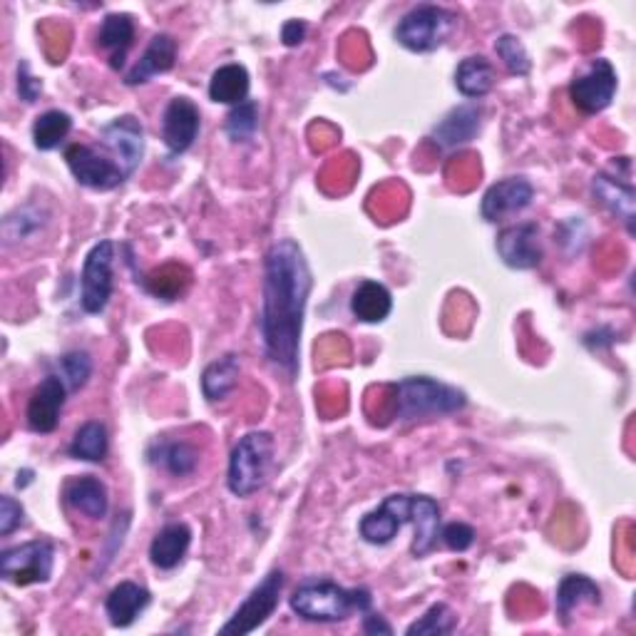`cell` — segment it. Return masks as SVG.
<instances>
[{
    "mask_svg": "<svg viewBox=\"0 0 636 636\" xmlns=\"http://www.w3.org/2000/svg\"><path fill=\"white\" fill-rule=\"evenodd\" d=\"M314 279L304 249L294 239H279L264 261V304H261V341L266 359L288 378L298 373L304 316Z\"/></svg>",
    "mask_w": 636,
    "mask_h": 636,
    "instance_id": "6da1fadb",
    "label": "cell"
},
{
    "mask_svg": "<svg viewBox=\"0 0 636 636\" xmlns=\"http://www.w3.org/2000/svg\"><path fill=\"white\" fill-rule=\"evenodd\" d=\"M292 610L306 622L333 624L345 622L353 612H371L373 597L368 589H345L331 579H306L292 594Z\"/></svg>",
    "mask_w": 636,
    "mask_h": 636,
    "instance_id": "7a4b0ae2",
    "label": "cell"
},
{
    "mask_svg": "<svg viewBox=\"0 0 636 636\" xmlns=\"http://www.w3.org/2000/svg\"><path fill=\"white\" fill-rule=\"evenodd\" d=\"M396 420L410 423V420L451 416L467 406L463 390L445 386L441 381L428 376H410L396 386Z\"/></svg>",
    "mask_w": 636,
    "mask_h": 636,
    "instance_id": "3957f363",
    "label": "cell"
},
{
    "mask_svg": "<svg viewBox=\"0 0 636 636\" xmlns=\"http://www.w3.org/2000/svg\"><path fill=\"white\" fill-rule=\"evenodd\" d=\"M271 465H274V438L266 430H251L234 445L229 457L227 485L237 498H249L264 488Z\"/></svg>",
    "mask_w": 636,
    "mask_h": 636,
    "instance_id": "277c9868",
    "label": "cell"
},
{
    "mask_svg": "<svg viewBox=\"0 0 636 636\" xmlns=\"http://www.w3.org/2000/svg\"><path fill=\"white\" fill-rule=\"evenodd\" d=\"M457 15L441 5H418L396 27V41L410 53H430L451 37Z\"/></svg>",
    "mask_w": 636,
    "mask_h": 636,
    "instance_id": "5b68a950",
    "label": "cell"
},
{
    "mask_svg": "<svg viewBox=\"0 0 636 636\" xmlns=\"http://www.w3.org/2000/svg\"><path fill=\"white\" fill-rule=\"evenodd\" d=\"M55 567V545L50 540H31L23 545L3 549L0 555V577L15 587L50 582Z\"/></svg>",
    "mask_w": 636,
    "mask_h": 636,
    "instance_id": "8992f818",
    "label": "cell"
},
{
    "mask_svg": "<svg viewBox=\"0 0 636 636\" xmlns=\"http://www.w3.org/2000/svg\"><path fill=\"white\" fill-rule=\"evenodd\" d=\"M282 589H284V572L282 569H271V572L261 579V584L251 589L245 604L234 612V616L222 626L219 634L247 636L251 632H257L259 626H264L269 622V616L276 612Z\"/></svg>",
    "mask_w": 636,
    "mask_h": 636,
    "instance_id": "52a82bcc",
    "label": "cell"
},
{
    "mask_svg": "<svg viewBox=\"0 0 636 636\" xmlns=\"http://www.w3.org/2000/svg\"><path fill=\"white\" fill-rule=\"evenodd\" d=\"M112 264H115V245L110 239L90 249L80 276V304L86 314H102L112 296Z\"/></svg>",
    "mask_w": 636,
    "mask_h": 636,
    "instance_id": "ba28073f",
    "label": "cell"
},
{
    "mask_svg": "<svg viewBox=\"0 0 636 636\" xmlns=\"http://www.w3.org/2000/svg\"><path fill=\"white\" fill-rule=\"evenodd\" d=\"M100 143L125 177H133L145 157V127L133 115H123L102 127Z\"/></svg>",
    "mask_w": 636,
    "mask_h": 636,
    "instance_id": "9c48e42d",
    "label": "cell"
},
{
    "mask_svg": "<svg viewBox=\"0 0 636 636\" xmlns=\"http://www.w3.org/2000/svg\"><path fill=\"white\" fill-rule=\"evenodd\" d=\"M616 95V70L610 60L597 58L589 65V70L572 80L569 86V98L575 107L584 115H597L612 105Z\"/></svg>",
    "mask_w": 636,
    "mask_h": 636,
    "instance_id": "30bf717a",
    "label": "cell"
},
{
    "mask_svg": "<svg viewBox=\"0 0 636 636\" xmlns=\"http://www.w3.org/2000/svg\"><path fill=\"white\" fill-rule=\"evenodd\" d=\"M65 162H68L75 180L98 192L115 190V186L127 180L123 170L110 157L95 152L88 145H70L65 149Z\"/></svg>",
    "mask_w": 636,
    "mask_h": 636,
    "instance_id": "8fae6325",
    "label": "cell"
},
{
    "mask_svg": "<svg viewBox=\"0 0 636 636\" xmlns=\"http://www.w3.org/2000/svg\"><path fill=\"white\" fill-rule=\"evenodd\" d=\"M406 525H410V495H388L378 510L361 520L359 532L368 545H388Z\"/></svg>",
    "mask_w": 636,
    "mask_h": 636,
    "instance_id": "7c38bea8",
    "label": "cell"
},
{
    "mask_svg": "<svg viewBox=\"0 0 636 636\" xmlns=\"http://www.w3.org/2000/svg\"><path fill=\"white\" fill-rule=\"evenodd\" d=\"M202 115L200 107L190 98H174L162 115V139L170 155L177 157L186 152L200 135Z\"/></svg>",
    "mask_w": 636,
    "mask_h": 636,
    "instance_id": "4fadbf2b",
    "label": "cell"
},
{
    "mask_svg": "<svg viewBox=\"0 0 636 636\" xmlns=\"http://www.w3.org/2000/svg\"><path fill=\"white\" fill-rule=\"evenodd\" d=\"M65 396H68V386L65 381L58 376H48L41 386L33 390L31 400H27V428L33 433H43L48 435L60 423V413L65 406Z\"/></svg>",
    "mask_w": 636,
    "mask_h": 636,
    "instance_id": "5bb4252c",
    "label": "cell"
},
{
    "mask_svg": "<svg viewBox=\"0 0 636 636\" xmlns=\"http://www.w3.org/2000/svg\"><path fill=\"white\" fill-rule=\"evenodd\" d=\"M532 196H535V186H532L525 177H510V180H502L498 184H492L482 196V217L488 222H500L508 214H518L522 209H527L532 204Z\"/></svg>",
    "mask_w": 636,
    "mask_h": 636,
    "instance_id": "9a60e30c",
    "label": "cell"
},
{
    "mask_svg": "<svg viewBox=\"0 0 636 636\" xmlns=\"http://www.w3.org/2000/svg\"><path fill=\"white\" fill-rule=\"evenodd\" d=\"M498 254L510 269H535L542 261L537 224H518L508 227L498 239Z\"/></svg>",
    "mask_w": 636,
    "mask_h": 636,
    "instance_id": "2e32d148",
    "label": "cell"
},
{
    "mask_svg": "<svg viewBox=\"0 0 636 636\" xmlns=\"http://www.w3.org/2000/svg\"><path fill=\"white\" fill-rule=\"evenodd\" d=\"M480 115L482 110L475 105V102H467L447 112V115L433 127L430 133V143L438 149H457L470 143L480 129Z\"/></svg>",
    "mask_w": 636,
    "mask_h": 636,
    "instance_id": "e0dca14e",
    "label": "cell"
},
{
    "mask_svg": "<svg viewBox=\"0 0 636 636\" xmlns=\"http://www.w3.org/2000/svg\"><path fill=\"white\" fill-rule=\"evenodd\" d=\"M592 192L604 209H610L616 219L626 224L629 234L634 231V207H636V192L632 182L620 180V174L600 172L592 182Z\"/></svg>",
    "mask_w": 636,
    "mask_h": 636,
    "instance_id": "ac0fdd59",
    "label": "cell"
},
{
    "mask_svg": "<svg viewBox=\"0 0 636 636\" xmlns=\"http://www.w3.org/2000/svg\"><path fill=\"white\" fill-rule=\"evenodd\" d=\"M177 60V41L172 35L159 33L149 41L143 58L135 63V68L125 75L127 86H145L155 75L170 72Z\"/></svg>",
    "mask_w": 636,
    "mask_h": 636,
    "instance_id": "d6986e66",
    "label": "cell"
},
{
    "mask_svg": "<svg viewBox=\"0 0 636 636\" xmlns=\"http://www.w3.org/2000/svg\"><path fill=\"white\" fill-rule=\"evenodd\" d=\"M410 525L416 527L413 557H425L441 535V504L428 495H410Z\"/></svg>",
    "mask_w": 636,
    "mask_h": 636,
    "instance_id": "ffe728a7",
    "label": "cell"
},
{
    "mask_svg": "<svg viewBox=\"0 0 636 636\" xmlns=\"http://www.w3.org/2000/svg\"><path fill=\"white\" fill-rule=\"evenodd\" d=\"M149 602H152V594L147 592L143 584L137 582H120L105 600V612L112 626L117 629H127L137 622V616L143 614Z\"/></svg>",
    "mask_w": 636,
    "mask_h": 636,
    "instance_id": "44dd1931",
    "label": "cell"
},
{
    "mask_svg": "<svg viewBox=\"0 0 636 636\" xmlns=\"http://www.w3.org/2000/svg\"><path fill=\"white\" fill-rule=\"evenodd\" d=\"M192 545V530L184 525V522H172L157 532V537L149 545V563L157 569H170L180 567V563L186 555V549Z\"/></svg>",
    "mask_w": 636,
    "mask_h": 636,
    "instance_id": "7402d4cb",
    "label": "cell"
},
{
    "mask_svg": "<svg viewBox=\"0 0 636 636\" xmlns=\"http://www.w3.org/2000/svg\"><path fill=\"white\" fill-rule=\"evenodd\" d=\"M65 502H68L72 510L86 514L88 520H102L110 508L105 482H100L98 477L92 475L75 477V480L65 485Z\"/></svg>",
    "mask_w": 636,
    "mask_h": 636,
    "instance_id": "603a6c76",
    "label": "cell"
},
{
    "mask_svg": "<svg viewBox=\"0 0 636 636\" xmlns=\"http://www.w3.org/2000/svg\"><path fill=\"white\" fill-rule=\"evenodd\" d=\"M135 41V21L127 13H112L102 21L98 45L110 53V65L115 70L125 68L127 50L133 48Z\"/></svg>",
    "mask_w": 636,
    "mask_h": 636,
    "instance_id": "cb8c5ba5",
    "label": "cell"
},
{
    "mask_svg": "<svg viewBox=\"0 0 636 636\" xmlns=\"http://www.w3.org/2000/svg\"><path fill=\"white\" fill-rule=\"evenodd\" d=\"M602 602V589L584 575H567L557 589V614L567 624L584 604L597 606Z\"/></svg>",
    "mask_w": 636,
    "mask_h": 636,
    "instance_id": "d4e9b609",
    "label": "cell"
},
{
    "mask_svg": "<svg viewBox=\"0 0 636 636\" xmlns=\"http://www.w3.org/2000/svg\"><path fill=\"white\" fill-rule=\"evenodd\" d=\"M351 311L363 323H383L393 311V296L381 282H363L353 292Z\"/></svg>",
    "mask_w": 636,
    "mask_h": 636,
    "instance_id": "484cf974",
    "label": "cell"
},
{
    "mask_svg": "<svg viewBox=\"0 0 636 636\" xmlns=\"http://www.w3.org/2000/svg\"><path fill=\"white\" fill-rule=\"evenodd\" d=\"M249 72L245 65L229 63L214 70L209 80V98L222 105H241L249 95Z\"/></svg>",
    "mask_w": 636,
    "mask_h": 636,
    "instance_id": "4316f807",
    "label": "cell"
},
{
    "mask_svg": "<svg viewBox=\"0 0 636 636\" xmlns=\"http://www.w3.org/2000/svg\"><path fill=\"white\" fill-rule=\"evenodd\" d=\"M455 86L461 90V95L467 100H480L488 95L495 86V68L488 58L482 55H470L455 72Z\"/></svg>",
    "mask_w": 636,
    "mask_h": 636,
    "instance_id": "83f0119b",
    "label": "cell"
},
{
    "mask_svg": "<svg viewBox=\"0 0 636 636\" xmlns=\"http://www.w3.org/2000/svg\"><path fill=\"white\" fill-rule=\"evenodd\" d=\"M239 373H241V363H239L237 353H229V355H224V359L209 363V366L204 368V373H202L204 398L212 400V404L227 398L229 393L237 388Z\"/></svg>",
    "mask_w": 636,
    "mask_h": 636,
    "instance_id": "f1b7e54d",
    "label": "cell"
},
{
    "mask_svg": "<svg viewBox=\"0 0 636 636\" xmlns=\"http://www.w3.org/2000/svg\"><path fill=\"white\" fill-rule=\"evenodd\" d=\"M107 447H110L107 428L102 425L100 420H88L86 425L78 428V433H75L68 453L75 457V461L100 463V461H105Z\"/></svg>",
    "mask_w": 636,
    "mask_h": 636,
    "instance_id": "f546056e",
    "label": "cell"
},
{
    "mask_svg": "<svg viewBox=\"0 0 636 636\" xmlns=\"http://www.w3.org/2000/svg\"><path fill=\"white\" fill-rule=\"evenodd\" d=\"M72 117L63 110H48L35 120L33 125V143L41 152H50V149L60 147L63 139L70 135Z\"/></svg>",
    "mask_w": 636,
    "mask_h": 636,
    "instance_id": "4dcf8cb0",
    "label": "cell"
},
{
    "mask_svg": "<svg viewBox=\"0 0 636 636\" xmlns=\"http://www.w3.org/2000/svg\"><path fill=\"white\" fill-rule=\"evenodd\" d=\"M152 463H159L164 470H170L177 477H184L196 470L200 453L190 443H162L157 451V457H152Z\"/></svg>",
    "mask_w": 636,
    "mask_h": 636,
    "instance_id": "1f68e13d",
    "label": "cell"
},
{
    "mask_svg": "<svg viewBox=\"0 0 636 636\" xmlns=\"http://www.w3.org/2000/svg\"><path fill=\"white\" fill-rule=\"evenodd\" d=\"M455 626H457L455 612L445 602H438L430 606L420 620L410 624L406 634L408 636H445V634H453Z\"/></svg>",
    "mask_w": 636,
    "mask_h": 636,
    "instance_id": "d6a6232c",
    "label": "cell"
},
{
    "mask_svg": "<svg viewBox=\"0 0 636 636\" xmlns=\"http://www.w3.org/2000/svg\"><path fill=\"white\" fill-rule=\"evenodd\" d=\"M259 127V105L254 100H245L241 105H234L227 115V135L234 143H247L254 137Z\"/></svg>",
    "mask_w": 636,
    "mask_h": 636,
    "instance_id": "836d02e7",
    "label": "cell"
},
{
    "mask_svg": "<svg viewBox=\"0 0 636 636\" xmlns=\"http://www.w3.org/2000/svg\"><path fill=\"white\" fill-rule=\"evenodd\" d=\"M495 50H498L500 60H502L504 68H508L510 75H518V78H522V75L530 72V68H532L530 55H527L525 45H522L518 35H510V33L500 35L498 43H495Z\"/></svg>",
    "mask_w": 636,
    "mask_h": 636,
    "instance_id": "e575fe53",
    "label": "cell"
},
{
    "mask_svg": "<svg viewBox=\"0 0 636 636\" xmlns=\"http://www.w3.org/2000/svg\"><path fill=\"white\" fill-rule=\"evenodd\" d=\"M60 376L70 390H80L92 376V359L86 351H70L60 359Z\"/></svg>",
    "mask_w": 636,
    "mask_h": 636,
    "instance_id": "d590c367",
    "label": "cell"
},
{
    "mask_svg": "<svg viewBox=\"0 0 636 636\" xmlns=\"http://www.w3.org/2000/svg\"><path fill=\"white\" fill-rule=\"evenodd\" d=\"M37 227H43V219H41V212L33 209V207H25V209H18L15 214H8L5 222H3L5 245H13V241L25 239L27 234H33Z\"/></svg>",
    "mask_w": 636,
    "mask_h": 636,
    "instance_id": "8d00e7d4",
    "label": "cell"
},
{
    "mask_svg": "<svg viewBox=\"0 0 636 636\" xmlns=\"http://www.w3.org/2000/svg\"><path fill=\"white\" fill-rule=\"evenodd\" d=\"M25 522V508L11 495L0 498V535L8 537Z\"/></svg>",
    "mask_w": 636,
    "mask_h": 636,
    "instance_id": "74e56055",
    "label": "cell"
},
{
    "mask_svg": "<svg viewBox=\"0 0 636 636\" xmlns=\"http://www.w3.org/2000/svg\"><path fill=\"white\" fill-rule=\"evenodd\" d=\"M441 537H443L447 549L465 552V549L473 547L475 530L470 525H465V522H451V525L441 532Z\"/></svg>",
    "mask_w": 636,
    "mask_h": 636,
    "instance_id": "f35d334b",
    "label": "cell"
},
{
    "mask_svg": "<svg viewBox=\"0 0 636 636\" xmlns=\"http://www.w3.org/2000/svg\"><path fill=\"white\" fill-rule=\"evenodd\" d=\"M41 92H43V82L33 78L31 68H27V63L23 60L21 65H18V95H21V100L25 102H35L37 98H41Z\"/></svg>",
    "mask_w": 636,
    "mask_h": 636,
    "instance_id": "ab89813d",
    "label": "cell"
},
{
    "mask_svg": "<svg viewBox=\"0 0 636 636\" xmlns=\"http://www.w3.org/2000/svg\"><path fill=\"white\" fill-rule=\"evenodd\" d=\"M306 37V23L304 21H288L282 27V41L288 48H296V45H302Z\"/></svg>",
    "mask_w": 636,
    "mask_h": 636,
    "instance_id": "60d3db41",
    "label": "cell"
},
{
    "mask_svg": "<svg viewBox=\"0 0 636 636\" xmlns=\"http://www.w3.org/2000/svg\"><path fill=\"white\" fill-rule=\"evenodd\" d=\"M363 632L366 634H393V626L383 620L381 614L366 612V616H363Z\"/></svg>",
    "mask_w": 636,
    "mask_h": 636,
    "instance_id": "b9f144b4",
    "label": "cell"
},
{
    "mask_svg": "<svg viewBox=\"0 0 636 636\" xmlns=\"http://www.w3.org/2000/svg\"><path fill=\"white\" fill-rule=\"evenodd\" d=\"M31 480H33V473L31 470H21V473H18L15 485H18V488H25V485H31Z\"/></svg>",
    "mask_w": 636,
    "mask_h": 636,
    "instance_id": "7bdbcfd3",
    "label": "cell"
}]
</instances>
